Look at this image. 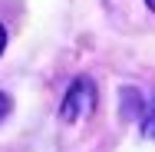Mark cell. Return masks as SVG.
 Here are the masks:
<instances>
[{"label": "cell", "instance_id": "obj_2", "mask_svg": "<svg viewBox=\"0 0 155 152\" xmlns=\"http://www.w3.org/2000/svg\"><path fill=\"white\" fill-rule=\"evenodd\" d=\"M145 139H152V142H155V106H152V113L145 116Z\"/></svg>", "mask_w": 155, "mask_h": 152}, {"label": "cell", "instance_id": "obj_3", "mask_svg": "<svg viewBox=\"0 0 155 152\" xmlns=\"http://www.w3.org/2000/svg\"><path fill=\"white\" fill-rule=\"evenodd\" d=\"M7 113H10V96H7V93H0V119H3Z\"/></svg>", "mask_w": 155, "mask_h": 152}, {"label": "cell", "instance_id": "obj_4", "mask_svg": "<svg viewBox=\"0 0 155 152\" xmlns=\"http://www.w3.org/2000/svg\"><path fill=\"white\" fill-rule=\"evenodd\" d=\"M3 46H7V33H3V27H0V53H3Z\"/></svg>", "mask_w": 155, "mask_h": 152}, {"label": "cell", "instance_id": "obj_5", "mask_svg": "<svg viewBox=\"0 0 155 152\" xmlns=\"http://www.w3.org/2000/svg\"><path fill=\"white\" fill-rule=\"evenodd\" d=\"M145 3H149V10H152V13H155V0H145Z\"/></svg>", "mask_w": 155, "mask_h": 152}, {"label": "cell", "instance_id": "obj_1", "mask_svg": "<svg viewBox=\"0 0 155 152\" xmlns=\"http://www.w3.org/2000/svg\"><path fill=\"white\" fill-rule=\"evenodd\" d=\"M96 106V86L83 76V79H76L69 93L63 96V109H60V119L63 122H79L83 116H89Z\"/></svg>", "mask_w": 155, "mask_h": 152}]
</instances>
